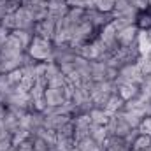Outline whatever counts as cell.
<instances>
[{"instance_id":"6da1fadb","label":"cell","mask_w":151,"mask_h":151,"mask_svg":"<svg viewBox=\"0 0 151 151\" xmlns=\"http://www.w3.org/2000/svg\"><path fill=\"white\" fill-rule=\"evenodd\" d=\"M139 25H141L142 28H144V27H146V28H150V27H151V14L142 12V14L139 16Z\"/></svg>"}]
</instances>
